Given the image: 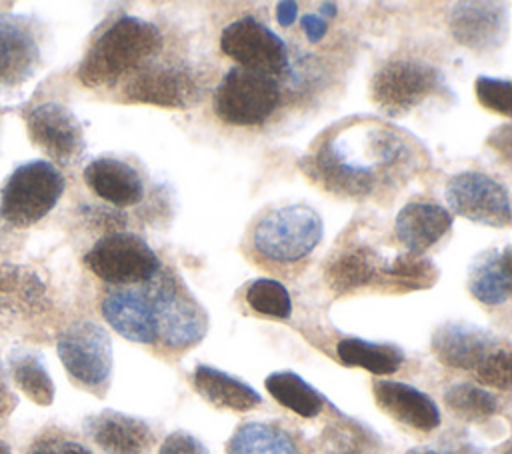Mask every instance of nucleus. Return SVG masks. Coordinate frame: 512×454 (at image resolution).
<instances>
[{
  "instance_id": "obj_1",
  "label": "nucleus",
  "mask_w": 512,
  "mask_h": 454,
  "mask_svg": "<svg viewBox=\"0 0 512 454\" xmlns=\"http://www.w3.org/2000/svg\"><path fill=\"white\" fill-rule=\"evenodd\" d=\"M302 172L342 198H368L414 168L410 142L378 122L344 124L302 158Z\"/></svg>"
},
{
  "instance_id": "obj_2",
  "label": "nucleus",
  "mask_w": 512,
  "mask_h": 454,
  "mask_svg": "<svg viewBox=\"0 0 512 454\" xmlns=\"http://www.w3.org/2000/svg\"><path fill=\"white\" fill-rule=\"evenodd\" d=\"M162 44L164 36L156 24L122 14L88 46L78 66V80L88 88H114L152 62Z\"/></svg>"
},
{
  "instance_id": "obj_3",
  "label": "nucleus",
  "mask_w": 512,
  "mask_h": 454,
  "mask_svg": "<svg viewBox=\"0 0 512 454\" xmlns=\"http://www.w3.org/2000/svg\"><path fill=\"white\" fill-rule=\"evenodd\" d=\"M322 216L308 204H284L264 212L250 232L252 250L274 264H292L320 244Z\"/></svg>"
},
{
  "instance_id": "obj_4",
  "label": "nucleus",
  "mask_w": 512,
  "mask_h": 454,
  "mask_svg": "<svg viewBox=\"0 0 512 454\" xmlns=\"http://www.w3.org/2000/svg\"><path fill=\"white\" fill-rule=\"evenodd\" d=\"M444 90L438 66L416 56H392L370 80V98L386 116H404L432 94Z\"/></svg>"
},
{
  "instance_id": "obj_5",
  "label": "nucleus",
  "mask_w": 512,
  "mask_h": 454,
  "mask_svg": "<svg viewBox=\"0 0 512 454\" xmlns=\"http://www.w3.org/2000/svg\"><path fill=\"white\" fill-rule=\"evenodd\" d=\"M66 188L62 172L48 160H30L12 170L0 192V216L26 228L42 220Z\"/></svg>"
},
{
  "instance_id": "obj_6",
  "label": "nucleus",
  "mask_w": 512,
  "mask_h": 454,
  "mask_svg": "<svg viewBox=\"0 0 512 454\" xmlns=\"http://www.w3.org/2000/svg\"><path fill=\"white\" fill-rule=\"evenodd\" d=\"M280 104V84L274 76L240 66L230 68L216 86L214 112L230 126H256Z\"/></svg>"
},
{
  "instance_id": "obj_7",
  "label": "nucleus",
  "mask_w": 512,
  "mask_h": 454,
  "mask_svg": "<svg viewBox=\"0 0 512 454\" xmlns=\"http://www.w3.org/2000/svg\"><path fill=\"white\" fill-rule=\"evenodd\" d=\"M84 264L100 280L122 288L150 282L160 270L152 246L138 234L122 230L96 240L84 256Z\"/></svg>"
},
{
  "instance_id": "obj_8",
  "label": "nucleus",
  "mask_w": 512,
  "mask_h": 454,
  "mask_svg": "<svg viewBox=\"0 0 512 454\" xmlns=\"http://www.w3.org/2000/svg\"><path fill=\"white\" fill-rule=\"evenodd\" d=\"M56 350L74 382L98 394L108 388L114 354L110 334L100 324L90 320L70 324L58 336Z\"/></svg>"
},
{
  "instance_id": "obj_9",
  "label": "nucleus",
  "mask_w": 512,
  "mask_h": 454,
  "mask_svg": "<svg viewBox=\"0 0 512 454\" xmlns=\"http://www.w3.org/2000/svg\"><path fill=\"white\" fill-rule=\"evenodd\" d=\"M148 294L154 310L156 342L170 350H186L204 338L208 316L180 282L164 276L154 288H148Z\"/></svg>"
},
{
  "instance_id": "obj_10",
  "label": "nucleus",
  "mask_w": 512,
  "mask_h": 454,
  "mask_svg": "<svg viewBox=\"0 0 512 454\" xmlns=\"http://www.w3.org/2000/svg\"><path fill=\"white\" fill-rule=\"evenodd\" d=\"M220 50L240 68L268 76L288 74L290 56L284 40L254 16H244L220 32Z\"/></svg>"
},
{
  "instance_id": "obj_11",
  "label": "nucleus",
  "mask_w": 512,
  "mask_h": 454,
  "mask_svg": "<svg viewBox=\"0 0 512 454\" xmlns=\"http://www.w3.org/2000/svg\"><path fill=\"white\" fill-rule=\"evenodd\" d=\"M448 208L476 224L504 228L510 224V192L496 178L480 170H464L446 182Z\"/></svg>"
},
{
  "instance_id": "obj_12",
  "label": "nucleus",
  "mask_w": 512,
  "mask_h": 454,
  "mask_svg": "<svg viewBox=\"0 0 512 454\" xmlns=\"http://www.w3.org/2000/svg\"><path fill=\"white\" fill-rule=\"evenodd\" d=\"M198 86L182 64L148 62L122 84V102L152 104L162 108H188L196 102Z\"/></svg>"
},
{
  "instance_id": "obj_13",
  "label": "nucleus",
  "mask_w": 512,
  "mask_h": 454,
  "mask_svg": "<svg viewBox=\"0 0 512 454\" xmlns=\"http://www.w3.org/2000/svg\"><path fill=\"white\" fill-rule=\"evenodd\" d=\"M30 140L60 164H70L82 156L86 142L80 120L60 102H40L26 112Z\"/></svg>"
},
{
  "instance_id": "obj_14",
  "label": "nucleus",
  "mask_w": 512,
  "mask_h": 454,
  "mask_svg": "<svg viewBox=\"0 0 512 454\" xmlns=\"http://www.w3.org/2000/svg\"><path fill=\"white\" fill-rule=\"evenodd\" d=\"M454 40L474 52L500 48L508 36V10L496 2H456L448 10Z\"/></svg>"
},
{
  "instance_id": "obj_15",
  "label": "nucleus",
  "mask_w": 512,
  "mask_h": 454,
  "mask_svg": "<svg viewBox=\"0 0 512 454\" xmlns=\"http://www.w3.org/2000/svg\"><path fill=\"white\" fill-rule=\"evenodd\" d=\"M40 64V44L28 18L0 12V88H18Z\"/></svg>"
},
{
  "instance_id": "obj_16",
  "label": "nucleus",
  "mask_w": 512,
  "mask_h": 454,
  "mask_svg": "<svg viewBox=\"0 0 512 454\" xmlns=\"http://www.w3.org/2000/svg\"><path fill=\"white\" fill-rule=\"evenodd\" d=\"M430 346L444 366L474 372L498 348V338L470 322H444L434 330Z\"/></svg>"
},
{
  "instance_id": "obj_17",
  "label": "nucleus",
  "mask_w": 512,
  "mask_h": 454,
  "mask_svg": "<svg viewBox=\"0 0 512 454\" xmlns=\"http://www.w3.org/2000/svg\"><path fill=\"white\" fill-rule=\"evenodd\" d=\"M84 432L106 454H146L156 442L146 420L110 408L88 416Z\"/></svg>"
},
{
  "instance_id": "obj_18",
  "label": "nucleus",
  "mask_w": 512,
  "mask_h": 454,
  "mask_svg": "<svg viewBox=\"0 0 512 454\" xmlns=\"http://www.w3.org/2000/svg\"><path fill=\"white\" fill-rule=\"evenodd\" d=\"M372 396L378 408L396 422L420 432L440 426V410L436 402L416 386L398 380H374Z\"/></svg>"
},
{
  "instance_id": "obj_19",
  "label": "nucleus",
  "mask_w": 512,
  "mask_h": 454,
  "mask_svg": "<svg viewBox=\"0 0 512 454\" xmlns=\"http://www.w3.org/2000/svg\"><path fill=\"white\" fill-rule=\"evenodd\" d=\"M452 222L448 208L436 202L412 200L396 214L394 234L408 254L422 256L450 232Z\"/></svg>"
},
{
  "instance_id": "obj_20",
  "label": "nucleus",
  "mask_w": 512,
  "mask_h": 454,
  "mask_svg": "<svg viewBox=\"0 0 512 454\" xmlns=\"http://www.w3.org/2000/svg\"><path fill=\"white\" fill-rule=\"evenodd\" d=\"M102 316L126 340L156 344V322L148 290L116 288L102 300Z\"/></svg>"
},
{
  "instance_id": "obj_21",
  "label": "nucleus",
  "mask_w": 512,
  "mask_h": 454,
  "mask_svg": "<svg viewBox=\"0 0 512 454\" xmlns=\"http://www.w3.org/2000/svg\"><path fill=\"white\" fill-rule=\"evenodd\" d=\"M86 186L112 206H134L144 196V182L138 170L122 158L98 156L84 168Z\"/></svg>"
},
{
  "instance_id": "obj_22",
  "label": "nucleus",
  "mask_w": 512,
  "mask_h": 454,
  "mask_svg": "<svg viewBox=\"0 0 512 454\" xmlns=\"http://www.w3.org/2000/svg\"><path fill=\"white\" fill-rule=\"evenodd\" d=\"M386 258H382L372 246L350 244L328 260L326 282L336 294H348L368 284L384 280Z\"/></svg>"
},
{
  "instance_id": "obj_23",
  "label": "nucleus",
  "mask_w": 512,
  "mask_h": 454,
  "mask_svg": "<svg viewBox=\"0 0 512 454\" xmlns=\"http://www.w3.org/2000/svg\"><path fill=\"white\" fill-rule=\"evenodd\" d=\"M468 290L486 306H500L508 302L512 292L510 246H504L502 250H484L470 262Z\"/></svg>"
},
{
  "instance_id": "obj_24",
  "label": "nucleus",
  "mask_w": 512,
  "mask_h": 454,
  "mask_svg": "<svg viewBox=\"0 0 512 454\" xmlns=\"http://www.w3.org/2000/svg\"><path fill=\"white\" fill-rule=\"evenodd\" d=\"M192 382L196 392L216 408L248 412L262 402L260 394L250 384L208 364L194 368Z\"/></svg>"
},
{
  "instance_id": "obj_25",
  "label": "nucleus",
  "mask_w": 512,
  "mask_h": 454,
  "mask_svg": "<svg viewBox=\"0 0 512 454\" xmlns=\"http://www.w3.org/2000/svg\"><path fill=\"white\" fill-rule=\"evenodd\" d=\"M44 300V284L32 270L0 258V314L32 312Z\"/></svg>"
},
{
  "instance_id": "obj_26",
  "label": "nucleus",
  "mask_w": 512,
  "mask_h": 454,
  "mask_svg": "<svg viewBox=\"0 0 512 454\" xmlns=\"http://www.w3.org/2000/svg\"><path fill=\"white\" fill-rule=\"evenodd\" d=\"M338 358L346 366H358L372 374H394L402 362L404 352L392 342H372L364 338H342L336 346Z\"/></svg>"
},
{
  "instance_id": "obj_27",
  "label": "nucleus",
  "mask_w": 512,
  "mask_h": 454,
  "mask_svg": "<svg viewBox=\"0 0 512 454\" xmlns=\"http://www.w3.org/2000/svg\"><path fill=\"white\" fill-rule=\"evenodd\" d=\"M226 454H300L294 438L276 424L244 422L226 444Z\"/></svg>"
},
{
  "instance_id": "obj_28",
  "label": "nucleus",
  "mask_w": 512,
  "mask_h": 454,
  "mask_svg": "<svg viewBox=\"0 0 512 454\" xmlns=\"http://www.w3.org/2000/svg\"><path fill=\"white\" fill-rule=\"evenodd\" d=\"M8 372L14 384L38 406H50L54 400V382L42 356L30 348H12L8 354Z\"/></svg>"
},
{
  "instance_id": "obj_29",
  "label": "nucleus",
  "mask_w": 512,
  "mask_h": 454,
  "mask_svg": "<svg viewBox=\"0 0 512 454\" xmlns=\"http://www.w3.org/2000/svg\"><path fill=\"white\" fill-rule=\"evenodd\" d=\"M264 386L278 404L296 412L302 418L318 416L326 404L324 396L292 370L272 372L270 376H266Z\"/></svg>"
},
{
  "instance_id": "obj_30",
  "label": "nucleus",
  "mask_w": 512,
  "mask_h": 454,
  "mask_svg": "<svg viewBox=\"0 0 512 454\" xmlns=\"http://www.w3.org/2000/svg\"><path fill=\"white\" fill-rule=\"evenodd\" d=\"M324 454H380L382 444L376 432L352 418L330 422L320 438Z\"/></svg>"
},
{
  "instance_id": "obj_31",
  "label": "nucleus",
  "mask_w": 512,
  "mask_h": 454,
  "mask_svg": "<svg viewBox=\"0 0 512 454\" xmlns=\"http://www.w3.org/2000/svg\"><path fill=\"white\" fill-rule=\"evenodd\" d=\"M438 280V268L430 258L414 256V254H398L384 266L382 286L390 290H422L434 286Z\"/></svg>"
},
{
  "instance_id": "obj_32",
  "label": "nucleus",
  "mask_w": 512,
  "mask_h": 454,
  "mask_svg": "<svg viewBox=\"0 0 512 454\" xmlns=\"http://www.w3.org/2000/svg\"><path fill=\"white\" fill-rule=\"evenodd\" d=\"M444 402L456 416L468 422H480L500 412L498 396L470 382L452 384L444 392Z\"/></svg>"
},
{
  "instance_id": "obj_33",
  "label": "nucleus",
  "mask_w": 512,
  "mask_h": 454,
  "mask_svg": "<svg viewBox=\"0 0 512 454\" xmlns=\"http://www.w3.org/2000/svg\"><path fill=\"white\" fill-rule=\"evenodd\" d=\"M246 302L252 310L272 318H288L292 314V298L286 286L274 278H256L246 288Z\"/></svg>"
},
{
  "instance_id": "obj_34",
  "label": "nucleus",
  "mask_w": 512,
  "mask_h": 454,
  "mask_svg": "<svg viewBox=\"0 0 512 454\" xmlns=\"http://www.w3.org/2000/svg\"><path fill=\"white\" fill-rule=\"evenodd\" d=\"M474 92L478 102L504 118H510L512 112V82L508 78H492L480 74L474 82Z\"/></svg>"
},
{
  "instance_id": "obj_35",
  "label": "nucleus",
  "mask_w": 512,
  "mask_h": 454,
  "mask_svg": "<svg viewBox=\"0 0 512 454\" xmlns=\"http://www.w3.org/2000/svg\"><path fill=\"white\" fill-rule=\"evenodd\" d=\"M476 378L492 388L508 390L510 388V348L506 344L492 350L482 364L474 370Z\"/></svg>"
},
{
  "instance_id": "obj_36",
  "label": "nucleus",
  "mask_w": 512,
  "mask_h": 454,
  "mask_svg": "<svg viewBox=\"0 0 512 454\" xmlns=\"http://www.w3.org/2000/svg\"><path fill=\"white\" fill-rule=\"evenodd\" d=\"M158 454H208V448L194 434L186 430H174L164 438Z\"/></svg>"
},
{
  "instance_id": "obj_37",
  "label": "nucleus",
  "mask_w": 512,
  "mask_h": 454,
  "mask_svg": "<svg viewBox=\"0 0 512 454\" xmlns=\"http://www.w3.org/2000/svg\"><path fill=\"white\" fill-rule=\"evenodd\" d=\"M26 454H92L84 444L64 436L38 438Z\"/></svg>"
},
{
  "instance_id": "obj_38",
  "label": "nucleus",
  "mask_w": 512,
  "mask_h": 454,
  "mask_svg": "<svg viewBox=\"0 0 512 454\" xmlns=\"http://www.w3.org/2000/svg\"><path fill=\"white\" fill-rule=\"evenodd\" d=\"M406 454H482V450L470 442L456 444H440V446H416Z\"/></svg>"
},
{
  "instance_id": "obj_39",
  "label": "nucleus",
  "mask_w": 512,
  "mask_h": 454,
  "mask_svg": "<svg viewBox=\"0 0 512 454\" xmlns=\"http://www.w3.org/2000/svg\"><path fill=\"white\" fill-rule=\"evenodd\" d=\"M300 22H302V30L310 42H318L328 30V22L318 14H304V18Z\"/></svg>"
},
{
  "instance_id": "obj_40",
  "label": "nucleus",
  "mask_w": 512,
  "mask_h": 454,
  "mask_svg": "<svg viewBox=\"0 0 512 454\" xmlns=\"http://www.w3.org/2000/svg\"><path fill=\"white\" fill-rule=\"evenodd\" d=\"M18 406V396L12 392L2 368H0V418H8Z\"/></svg>"
},
{
  "instance_id": "obj_41",
  "label": "nucleus",
  "mask_w": 512,
  "mask_h": 454,
  "mask_svg": "<svg viewBox=\"0 0 512 454\" xmlns=\"http://www.w3.org/2000/svg\"><path fill=\"white\" fill-rule=\"evenodd\" d=\"M510 124H502L500 128H496L490 138H488V144L494 146L506 160H510Z\"/></svg>"
},
{
  "instance_id": "obj_42",
  "label": "nucleus",
  "mask_w": 512,
  "mask_h": 454,
  "mask_svg": "<svg viewBox=\"0 0 512 454\" xmlns=\"http://www.w3.org/2000/svg\"><path fill=\"white\" fill-rule=\"evenodd\" d=\"M298 4L296 2H278L276 4V20L280 26H290L296 20Z\"/></svg>"
},
{
  "instance_id": "obj_43",
  "label": "nucleus",
  "mask_w": 512,
  "mask_h": 454,
  "mask_svg": "<svg viewBox=\"0 0 512 454\" xmlns=\"http://www.w3.org/2000/svg\"><path fill=\"white\" fill-rule=\"evenodd\" d=\"M318 16H322L324 20H326V18L336 16V4H332V2H322V4H320V14H318Z\"/></svg>"
},
{
  "instance_id": "obj_44",
  "label": "nucleus",
  "mask_w": 512,
  "mask_h": 454,
  "mask_svg": "<svg viewBox=\"0 0 512 454\" xmlns=\"http://www.w3.org/2000/svg\"><path fill=\"white\" fill-rule=\"evenodd\" d=\"M0 454H12V450L2 440H0Z\"/></svg>"
}]
</instances>
